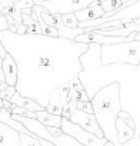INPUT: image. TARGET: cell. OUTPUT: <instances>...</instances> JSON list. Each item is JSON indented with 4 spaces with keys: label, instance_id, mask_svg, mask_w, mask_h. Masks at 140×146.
<instances>
[{
    "label": "cell",
    "instance_id": "19",
    "mask_svg": "<svg viewBox=\"0 0 140 146\" xmlns=\"http://www.w3.org/2000/svg\"><path fill=\"white\" fill-rule=\"evenodd\" d=\"M117 117H119V119H122V120H123L127 126H130V127H131V129H134L136 132H140V129H137V127H136L134 120H133V117L130 116V113H127V112H124V110H120Z\"/></svg>",
    "mask_w": 140,
    "mask_h": 146
},
{
    "label": "cell",
    "instance_id": "9",
    "mask_svg": "<svg viewBox=\"0 0 140 146\" xmlns=\"http://www.w3.org/2000/svg\"><path fill=\"white\" fill-rule=\"evenodd\" d=\"M103 15H104V12H103V9L100 7L99 3H93V5H90V6L82 9V10L75 12V16H76V19L79 20V23H80V22H89V20L99 19V17H102Z\"/></svg>",
    "mask_w": 140,
    "mask_h": 146
},
{
    "label": "cell",
    "instance_id": "21",
    "mask_svg": "<svg viewBox=\"0 0 140 146\" xmlns=\"http://www.w3.org/2000/svg\"><path fill=\"white\" fill-rule=\"evenodd\" d=\"M2 10H3V7H2V0H0V32L7 29V20H6V16L3 15Z\"/></svg>",
    "mask_w": 140,
    "mask_h": 146
},
{
    "label": "cell",
    "instance_id": "24",
    "mask_svg": "<svg viewBox=\"0 0 140 146\" xmlns=\"http://www.w3.org/2000/svg\"><path fill=\"white\" fill-rule=\"evenodd\" d=\"M5 89H7V85H6L5 82H2V80H0V92H3Z\"/></svg>",
    "mask_w": 140,
    "mask_h": 146
},
{
    "label": "cell",
    "instance_id": "5",
    "mask_svg": "<svg viewBox=\"0 0 140 146\" xmlns=\"http://www.w3.org/2000/svg\"><path fill=\"white\" fill-rule=\"evenodd\" d=\"M99 0H33V5L50 15H66L82 10Z\"/></svg>",
    "mask_w": 140,
    "mask_h": 146
},
{
    "label": "cell",
    "instance_id": "3",
    "mask_svg": "<svg viewBox=\"0 0 140 146\" xmlns=\"http://www.w3.org/2000/svg\"><path fill=\"white\" fill-rule=\"evenodd\" d=\"M93 116L103 133V137L113 146H122L117 140L116 133V119L119 116L120 108V85L110 83L100 89L90 99Z\"/></svg>",
    "mask_w": 140,
    "mask_h": 146
},
{
    "label": "cell",
    "instance_id": "18",
    "mask_svg": "<svg viewBox=\"0 0 140 146\" xmlns=\"http://www.w3.org/2000/svg\"><path fill=\"white\" fill-rule=\"evenodd\" d=\"M76 110V100H67L61 109V117L64 119H69L70 115Z\"/></svg>",
    "mask_w": 140,
    "mask_h": 146
},
{
    "label": "cell",
    "instance_id": "6",
    "mask_svg": "<svg viewBox=\"0 0 140 146\" xmlns=\"http://www.w3.org/2000/svg\"><path fill=\"white\" fill-rule=\"evenodd\" d=\"M61 132L67 136H70L72 139H75L77 143L83 145V146H104L106 145V139L104 137H96L94 135L86 132L85 129H82L79 125L70 122L69 119L61 117V126H60Z\"/></svg>",
    "mask_w": 140,
    "mask_h": 146
},
{
    "label": "cell",
    "instance_id": "2",
    "mask_svg": "<svg viewBox=\"0 0 140 146\" xmlns=\"http://www.w3.org/2000/svg\"><path fill=\"white\" fill-rule=\"evenodd\" d=\"M82 70L77 75L89 100L100 89L110 83L120 85V108L130 113L137 129H140V66L100 63V46L89 43L87 50L80 56Z\"/></svg>",
    "mask_w": 140,
    "mask_h": 146
},
{
    "label": "cell",
    "instance_id": "26",
    "mask_svg": "<svg viewBox=\"0 0 140 146\" xmlns=\"http://www.w3.org/2000/svg\"><path fill=\"white\" fill-rule=\"evenodd\" d=\"M2 60H3V57H2V56H0V67H2Z\"/></svg>",
    "mask_w": 140,
    "mask_h": 146
},
{
    "label": "cell",
    "instance_id": "15",
    "mask_svg": "<svg viewBox=\"0 0 140 146\" xmlns=\"http://www.w3.org/2000/svg\"><path fill=\"white\" fill-rule=\"evenodd\" d=\"M19 146H40V139L34 135H26V133H19Z\"/></svg>",
    "mask_w": 140,
    "mask_h": 146
},
{
    "label": "cell",
    "instance_id": "13",
    "mask_svg": "<svg viewBox=\"0 0 140 146\" xmlns=\"http://www.w3.org/2000/svg\"><path fill=\"white\" fill-rule=\"evenodd\" d=\"M36 119L43 125V126H50V127H60L61 126V116L52 115L46 110H39L36 112Z\"/></svg>",
    "mask_w": 140,
    "mask_h": 146
},
{
    "label": "cell",
    "instance_id": "20",
    "mask_svg": "<svg viewBox=\"0 0 140 146\" xmlns=\"http://www.w3.org/2000/svg\"><path fill=\"white\" fill-rule=\"evenodd\" d=\"M76 109L82 110V112H86V113H93L90 100H87V102H76Z\"/></svg>",
    "mask_w": 140,
    "mask_h": 146
},
{
    "label": "cell",
    "instance_id": "16",
    "mask_svg": "<svg viewBox=\"0 0 140 146\" xmlns=\"http://www.w3.org/2000/svg\"><path fill=\"white\" fill-rule=\"evenodd\" d=\"M60 19H61V23L69 27V29H76L79 26V20L76 19L75 13H66V15H60Z\"/></svg>",
    "mask_w": 140,
    "mask_h": 146
},
{
    "label": "cell",
    "instance_id": "25",
    "mask_svg": "<svg viewBox=\"0 0 140 146\" xmlns=\"http://www.w3.org/2000/svg\"><path fill=\"white\" fill-rule=\"evenodd\" d=\"M104 146H113V145H112L110 142H106V145H104Z\"/></svg>",
    "mask_w": 140,
    "mask_h": 146
},
{
    "label": "cell",
    "instance_id": "8",
    "mask_svg": "<svg viewBox=\"0 0 140 146\" xmlns=\"http://www.w3.org/2000/svg\"><path fill=\"white\" fill-rule=\"evenodd\" d=\"M2 72L5 76V83L7 86H16V80H17V66L13 60V57L7 53L3 60H2Z\"/></svg>",
    "mask_w": 140,
    "mask_h": 146
},
{
    "label": "cell",
    "instance_id": "12",
    "mask_svg": "<svg viewBox=\"0 0 140 146\" xmlns=\"http://www.w3.org/2000/svg\"><path fill=\"white\" fill-rule=\"evenodd\" d=\"M116 133H117V140L120 145L129 142L130 139L134 137L136 133H140V132H136L134 129H131L130 126H127L122 119H116Z\"/></svg>",
    "mask_w": 140,
    "mask_h": 146
},
{
    "label": "cell",
    "instance_id": "7",
    "mask_svg": "<svg viewBox=\"0 0 140 146\" xmlns=\"http://www.w3.org/2000/svg\"><path fill=\"white\" fill-rule=\"evenodd\" d=\"M69 120L76 123V125H79L82 129H85L86 132L94 135L96 137H100V139L103 137V133H102V130H100V127H99L93 113H86V112H82V110L76 109L72 115H70Z\"/></svg>",
    "mask_w": 140,
    "mask_h": 146
},
{
    "label": "cell",
    "instance_id": "1",
    "mask_svg": "<svg viewBox=\"0 0 140 146\" xmlns=\"http://www.w3.org/2000/svg\"><path fill=\"white\" fill-rule=\"evenodd\" d=\"M0 42L17 66L16 92L47 106L50 92L77 78L82 70L80 56L86 43L44 35H17L0 32Z\"/></svg>",
    "mask_w": 140,
    "mask_h": 146
},
{
    "label": "cell",
    "instance_id": "11",
    "mask_svg": "<svg viewBox=\"0 0 140 146\" xmlns=\"http://www.w3.org/2000/svg\"><path fill=\"white\" fill-rule=\"evenodd\" d=\"M9 102L15 106H19V108H23V109H27L30 112H39V110H44V108H42L39 103H36L34 100L29 99V98H23L20 96L17 92H15L12 95V98L9 99Z\"/></svg>",
    "mask_w": 140,
    "mask_h": 146
},
{
    "label": "cell",
    "instance_id": "27",
    "mask_svg": "<svg viewBox=\"0 0 140 146\" xmlns=\"http://www.w3.org/2000/svg\"><path fill=\"white\" fill-rule=\"evenodd\" d=\"M0 98H2V92H0Z\"/></svg>",
    "mask_w": 140,
    "mask_h": 146
},
{
    "label": "cell",
    "instance_id": "22",
    "mask_svg": "<svg viewBox=\"0 0 140 146\" xmlns=\"http://www.w3.org/2000/svg\"><path fill=\"white\" fill-rule=\"evenodd\" d=\"M122 146H140V133H136L133 139H130L129 142L123 143Z\"/></svg>",
    "mask_w": 140,
    "mask_h": 146
},
{
    "label": "cell",
    "instance_id": "10",
    "mask_svg": "<svg viewBox=\"0 0 140 146\" xmlns=\"http://www.w3.org/2000/svg\"><path fill=\"white\" fill-rule=\"evenodd\" d=\"M19 132L12 129L10 126L0 123V146H19Z\"/></svg>",
    "mask_w": 140,
    "mask_h": 146
},
{
    "label": "cell",
    "instance_id": "17",
    "mask_svg": "<svg viewBox=\"0 0 140 146\" xmlns=\"http://www.w3.org/2000/svg\"><path fill=\"white\" fill-rule=\"evenodd\" d=\"M39 7V6H37ZM37 23H39V26H40V30H42V35H44V36H49V37H59V33H57V30L54 29V27H52V26H49V25H46L42 19H40V16H39V20H37Z\"/></svg>",
    "mask_w": 140,
    "mask_h": 146
},
{
    "label": "cell",
    "instance_id": "4",
    "mask_svg": "<svg viewBox=\"0 0 140 146\" xmlns=\"http://www.w3.org/2000/svg\"><path fill=\"white\" fill-rule=\"evenodd\" d=\"M100 63L103 66L114 63L140 66V40L100 46Z\"/></svg>",
    "mask_w": 140,
    "mask_h": 146
},
{
    "label": "cell",
    "instance_id": "14",
    "mask_svg": "<svg viewBox=\"0 0 140 146\" xmlns=\"http://www.w3.org/2000/svg\"><path fill=\"white\" fill-rule=\"evenodd\" d=\"M47 142H50V143H53V145H56V146H83V145L77 143L75 139H72L70 136H67V135H64V133H61V135L57 136V137H53V136L49 135Z\"/></svg>",
    "mask_w": 140,
    "mask_h": 146
},
{
    "label": "cell",
    "instance_id": "23",
    "mask_svg": "<svg viewBox=\"0 0 140 146\" xmlns=\"http://www.w3.org/2000/svg\"><path fill=\"white\" fill-rule=\"evenodd\" d=\"M40 139V137H39ZM40 146H56V145H53V143H50V142H47V140H44V139H40Z\"/></svg>",
    "mask_w": 140,
    "mask_h": 146
}]
</instances>
